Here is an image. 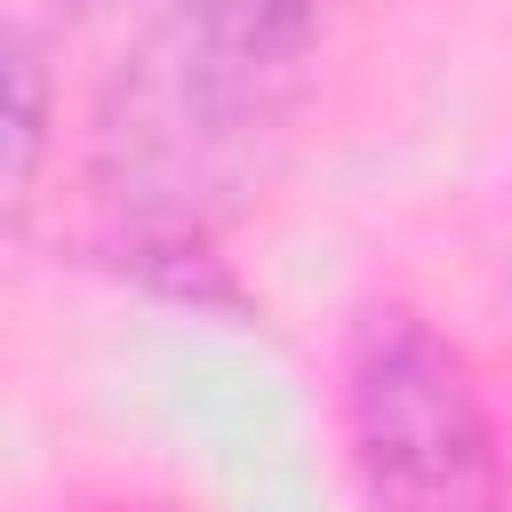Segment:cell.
I'll list each match as a JSON object with an SVG mask.
<instances>
[{
	"label": "cell",
	"instance_id": "1",
	"mask_svg": "<svg viewBox=\"0 0 512 512\" xmlns=\"http://www.w3.org/2000/svg\"><path fill=\"white\" fill-rule=\"evenodd\" d=\"M288 96V64L240 56L192 24H168L104 112V176L136 216V248H192L200 224L256 176V144L272 136Z\"/></svg>",
	"mask_w": 512,
	"mask_h": 512
},
{
	"label": "cell",
	"instance_id": "2",
	"mask_svg": "<svg viewBox=\"0 0 512 512\" xmlns=\"http://www.w3.org/2000/svg\"><path fill=\"white\" fill-rule=\"evenodd\" d=\"M344 424L384 512H512L480 384L432 320L400 304L360 312L344 344Z\"/></svg>",
	"mask_w": 512,
	"mask_h": 512
},
{
	"label": "cell",
	"instance_id": "3",
	"mask_svg": "<svg viewBox=\"0 0 512 512\" xmlns=\"http://www.w3.org/2000/svg\"><path fill=\"white\" fill-rule=\"evenodd\" d=\"M176 24H192L240 56H264V64H296V48L312 32V0H176Z\"/></svg>",
	"mask_w": 512,
	"mask_h": 512
},
{
	"label": "cell",
	"instance_id": "4",
	"mask_svg": "<svg viewBox=\"0 0 512 512\" xmlns=\"http://www.w3.org/2000/svg\"><path fill=\"white\" fill-rule=\"evenodd\" d=\"M40 144H48V72L32 32H8V200L32 192Z\"/></svg>",
	"mask_w": 512,
	"mask_h": 512
}]
</instances>
